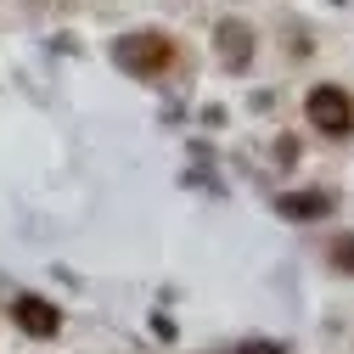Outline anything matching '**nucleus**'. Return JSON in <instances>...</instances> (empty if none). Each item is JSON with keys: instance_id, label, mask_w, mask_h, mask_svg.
<instances>
[{"instance_id": "f03ea898", "label": "nucleus", "mask_w": 354, "mask_h": 354, "mask_svg": "<svg viewBox=\"0 0 354 354\" xmlns=\"http://www.w3.org/2000/svg\"><path fill=\"white\" fill-rule=\"evenodd\" d=\"M304 113H309V124H315L321 136H354V102H348L343 84H315Z\"/></svg>"}, {"instance_id": "0eeeda50", "label": "nucleus", "mask_w": 354, "mask_h": 354, "mask_svg": "<svg viewBox=\"0 0 354 354\" xmlns=\"http://www.w3.org/2000/svg\"><path fill=\"white\" fill-rule=\"evenodd\" d=\"M236 354H287V343H270V337H242Z\"/></svg>"}, {"instance_id": "6e6552de", "label": "nucleus", "mask_w": 354, "mask_h": 354, "mask_svg": "<svg viewBox=\"0 0 354 354\" xmlns=\"http://www.w3.org/2000/svg\"><path fill=\"white\" fill-rule=\"evenodd\" d=\"M332 6H343V0H332Z\"/></svg>"}, {"instance_id": "f257e3e1", "label": "nucleus", "mask_w": 354, "mask_h": 354, "mask_svg": "<svg viewBox=\"0 0 354 354\" xmlns=\"http://www.w3.org/2000/svg\"><path fill=\"white\" fill-rule=\"evenodd\" d=\"M113 62H118L129 79H158V73L174 62V39H169L163 28H136V34L113 39Z\"/></svg>"}, {"instance_id": "39448f33", "label": "nucleus", "mask_w": 354, "mask_h": 354, "mask_svg": "<svg viewBox=\"0 0 354 354\" xmlns=\"http://www.w3.org/2000/svg\"><path fill=\"white\" fill-rule=\"evenodd\" d=\"M276 208H281V219H326L337 208V197L332 192H281Z\"/></svg>"}, {"instance_id": "20e7f679", "label": "nucleus", "mask_w": 354, "mask_h": 354, "mask_svg": "<svg viewBox=\"0 0 354 354\" xmlns=\"http://www.w3.org/2000/svg\"><path fill=\"white\" fill-rule=\"evenodd\" d=\"M214 46H219V62H225L231 73H242V68L253 62V28L236 23V17H225V23L214 28Z\"/></svg>"}, {"instance_id": "423d86ee", "label": "nucleus", "mask_w": 354, "mask_h": 354, "mask_svg": "<svg viewBox=\"0 0 354 354\" xmlns=\"http://www.w3.org/2000/svg\"><path fill=\"white\" fill-rule=\"evenodd\" d=\"M326 259H332L337 276H354V231H337V236L326 242Z\"/></svg>"}, {"instance_id": "7ed1b4c3", "label": "nucleus", "mask_w": 354, "mask_h": 354, "mask_svg": "<svg viewBox=\"0 0 354 354\" xmlns=\"http://www.w3.org/2000/svg\"><path fill=\"white\" fill-rule=\"evenodd\" d=\"M12 321H17L28 337L46 343V337L62 332V309H57L51 298H39V292H17V298H12Z\"/></svg>"}]
</instances>
